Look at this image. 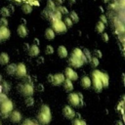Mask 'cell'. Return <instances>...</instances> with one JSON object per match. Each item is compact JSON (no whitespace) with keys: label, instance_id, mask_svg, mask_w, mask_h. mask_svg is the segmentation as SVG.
<instances>
[{"label":"cell","instance_id":"cell-1","mask_svg":"<svg viewBox=\"0 0 125 125\" xmlns=\"http://www.w3.org/2000/svg\"><path fill=\"white\" fill-rule=\"evenodd\" d=\"M37 121L39 124L42 125H47L51 122L52 119V114H51V109L49 107V105L47 104H42L40 111L37 114Z\"/></svg>","mask_w":125,"mask_h":125},{"label":"cell","instance_id":"cell-2","mask_svg":"<svg viewBox=\"0 0 125 125\" xmlns=\"http://www.w3.org/2000/svg\"><path fill=\"white\" fill-rule=\"evenodd\" d=\"M14 109V104L13 102L10 99H7L5 102L0 104V115L2 118H8L10 113Z\"/></svg>","mask_w":125,"mask_h":125},{"label":"cell","instance_id":"cell-3","mask_svg":"<svg viewBox=\"0 0 125 125\" xmlns=\"http://www.w3.org/2000/svg\"><path fill=\"white\" fill-rule=\"evenodd\" d=\"M18 89H19V92L24 97H32V95L34 93V88H33L32 83L20 84Z\"/></svg>","mask_w":125,"mask_h":125},{"label":"cell","instance_id":"cell-4","mask_svg":"<svg viewBox=\"0 0 125 125\" xmlns=\"http://www.w3.org/2000/svg\"><path fill=\"white\" fill-rule=\"evenodd\" d=\"M99 70L98 69H95L92 71V80H91V83L93 85V88L96 92H101L103 90V84H102V81L99 77Z\"/></svg>","mask_w":125,"mask_h":125},{"label":"cell","instance_id":"cell-5","mask_svg":"<svg viewBox=\"0 0 125 125\" xmlns=\"http://www.w3.org/2000/svg\"><path fill=\"white\" fill-rule=\"evenodd\" d=\"M52 29L54 30L55 33L56 32L57 33H64V32H66L67 28L62 20L52 19Z\"/></svg>","mask_w":125,"mask_h":125},{"label":"cell","instance_id":"cell-6","mask_svg":"<svg viewBox=\"0 0 125 125\" xmlns=\"http://www.w3.org/2000/svg\"><path fill=\"white\" fill-rule=\"evenodd\" d=\"M64 77L70 81H76L78 79V74L76 73L75 70H73V68H71L70 66H67L64 69Z\"/></svg>","mask_w":125,"mask_h":125},{"label":"cell","instance_id":"cell-7","mask_svg":"<svg viewBox=\"0 0 125 125\" xmlns=\"http://www.w3.org/2000/svg\"><path fill=\"white\" fill-rule=\"evenodd\" d=\"M68 104L71 106H79L80 104V98L78 96V93H70L67 96Z\"/></svg>","mask_w":125,"mask_h":125},{"label":"cell","instance_id":"cell-8","mask_svg":"<svg viewBox=\"0 0 125 125\" xmlns=\"http://www.w3.org/2000/svg\"><path fill=\"white\" fill-rule=\"evenodd\" d=\"M68 63L70 64V67L71 68L72 67L78 68V67H81L84 64V62H83V61L81 59H79V58H77V57H75L73 55H71L70 58L68 59Z\"/></svg>","mask_w":125,"mask_h":125},{"label":"cell","instance_id":"cell-9","mask_svg":"<svg viewBox=\"0 0 125 125\" xmlns=\"http://www.w3.org/2000/svg\"><path fill=\"white\" fill-rule=\"evenodd\" d=\"M75 111L74 109L70 106V105H65L62 108V115L66 118V119H73L75 116Z\"/></svg>","mask_w":125,"mask_h":125},{"label":"cell","instance_id":"cell-10","mask_svg":"<svg viewBox=\"0 0 125 125\" xmlns=\"http://www.w3.org/2000/svg\"><path fill=\"white\" fill-rule=\"evenodd\" d=\"M65 77L62 73H56V74H53L52 76V81H51V84H53L54 86H59L61 84H62V82L64 81Z\"/></svg>","mask_w":125,"mask_h":125},{"label":"cell","instance_id":"cell-11","mask_svg":"<svg viewBox=\"0 0 125 125\" xmlns=\"http://www.w3.org/2000/svg\"><path fill=\"white\" fill-rule=\"evenodd\" d=\"M9 118H10V120H11L13 123H19V122H21V120L22 119V115H21V113L19 110H13V111L10 113Z\"/></svg>","mask_w":125,"mask_h":125},{"label":"cell","instance_id":"cell-12","mask_svg":"<svg viewBox=\"0 0 125 125\" xmlns=\"http://www.w3.org/2000/svg\"><path fill=\"white\" fill-rule=\"evenodd\" d=\"M26 73H27V70H26V66H25L24 63L20 62L19 64H17V71H16V74H17L19 77H25V76H26Z\"/></svg>","mask_w":125,"mask_h":125},{"label":"cell","instance_id":"cell-13","mask_svg":"<svg viewBox=\"0 0 125 125\" xmlns=\"http://www.w3.org/2000/svg\"><path fill=\"white\" fill-rule=\"evenodd\" d=\"M99 77L102 81V84H103V88H107L108 87V82H109V77L108 75L105 73V72H103L101 70H99Z\"/></svg>","mask_w":125,"mask_h":125},{"label":"cell","instance_id":"cell-14","mask_svg":"<svg viewBox=\"0 0 125 125\" xmlns=\"http://www.w3.org/2000/svg\"><path fill=\"white\" fill-rule=\"evenodd\" d=\"M11 36V31L8 27H0V41L8 40Z\"/></svg>","mask_w":125,"mask_h":125},{"label":"cell","instance_id":"cell-15","mask_svg":"<svg viewBox=\"0 0 125 125\" xmlns=\"http://www.w3.org/2000/svg\"><path fill=\"white\" fill-rule=\"evenodd\" d=\"M17 33H18V35H19L20 37L24 38V37H26V36H27L28 31H27V28L25 27V25L20 24V25H19V27H18V29H17Z\"/></svg>","mask_w":125,"mask_h":125},{"label":"cell","instance_id":"cell-16","mask_svg":"<svg viewBox=\"0 0 125 125\" xmlns=\"http://www.w3.org/2000/svg\"><path fill=\"white\" fill-rule=\"evenodd\" d=\"M39 53H40V50H39V47L38 46H36L34 44H32L31 46H29V48H28V54H29L30 57H37L39 55Z\"/></svg>","mask_w":125,"mask_h":125},{"label":"cell","instance_id":"cell-17","mask_svg":"<svg viewBox=\"0 0 125 125\" xmlns=\"http://www.w3.org/2000/svg\"><path fill=\"white\" fill-rule=\"evenodd\" d=\"M71 55H73V56H75V57H77V58H79V59H81L82 61H83V62L84 63H88V61L86 60V58L84 57V55H83V53H82V50L81 49H79V48H75L74 50H73V52H72V54Z\"/></svg>","mask_w":125,"mask_h":125},{"label":"cell","instance_id":"cell-18","mask_svg":"<svg viewBox=\"0 0 125 125\" xmlns=\"http://www.w3.org/2000/svg\"><path fill=\"white\" fill-rule=\"evenodd\" d=\"M62 84H63V89H64L65 92H68V93L72 92V90H73V84H72V81H70V80H68V79L65 78L64 81L62 82Z\"/></svg>","mask_w":125,"mask_h":125},{"label":"cell","instance_id":"cell-19","mask_svg":"<svg viewBox=\"0 0 125 125\" xmlns=\"http://www.w3.org/2000/svg\"><path fill=\"white\" fill-rule=\"evenodd\" d=\"M16 71H17V64L12 62V63H9L6 67V72L9 74V75H15L16 74Z\"/></svg>","mask_w":125,"mask_h":125},{"label":"cell","instance_id":"cell-20","mask_svg":"<svg viewBox=\"0 0 125 125\" xmlns=\"http://www.w3.org/2000/svg\"><path fill=\"white\" fill-rule=\"evenodd\" d=\"M81 86H82L84 89H89V88L92 86L91 79H90L88 76H83V77L81 78Z\"/></svg>","mask_w":125,"mask_h":125},{"label":"cell","instance_id":"cell-21","mask_svg":"<svg viewBox=\"0 0 125 125\" xmlns=\"http://www.w3.org/2000/svg\"><path fill=\"white\" fill-rule=\"evenodd\" d=\"M9 61H10V57L7 53H5V52L0 53V64L6 65V64H8Z\"/></svg>","mask_w":125,"mask_h":125},{"label":"cell","instance_id":"cell-22","mask_svg":"<svg viewBox=\"0 0 125 125\" xmlns=\"http://www.w3.org/2000/svg\"><path fill=\"white\" fill-rule=\"evenodd\" d=\"M58 55H59V57H60L61 59H64V58H66L67 55H68L66 48H65L64 46H62V45L60 46V47L58 48Z\"/></svg>","mask_w":125,"mask_h":125},{"label":"cell","instance_id":"cell-23","mask_svg":"<svg viewBox=\"0 0 125 125\" xmlns=\"http://www.w3.org/2000/svg\"><path fill=\"white\" fill-rule=\"evenodd\" d=\"M44 36H45V38H46L47 40L51 41V40H53V39L55 38V32H54V30H53L52 28H47V29L45 30Z\"/></svg>","mask_w":125,"mask_h":125},{"label":"cell","instance_id":"cell-24","mask_svg":"<svg viewBox=\"0 0 125 125\" xmlns=\"http://www.w3.org/2000/svg\"><path fill=\"white\" fill-rule=\"evenodd\" d=\"M46 10L50 13H54L56 11V5L54 3L53 0H48L47 1V5H46Z\"/></svg>","mask_w":125,"mask_h":125},{"label":"cell","instance_id":"cell-25","mask_svg":"<svg viewBox=\"0 0 125 125\" xmlns=\"http://www.w3.org/2000/svg\"><path fill=\"white\" fill-rule=\"evenodd\" d=\"M104 27H105V26H104V24L99 21L97 22V24H96V31H97L98 33L102 34V33L104 31Z\"/></svg>","mask_w":125,"mask_h":125},{"label":"cell","instance_id":"cell-26","mask_svg":"<svg viewBox=\"0 0 125 125\" xmlns=\"http://www.w3.org/2000/svg\"><path fill=\"white\" fill-rule=\"evenodd\" d=\"M21 11L24 14H30L32 12V7L29 4H24V5L21 6Z\"/></svg>","mask_w":125,"mask_h":125},{"label":"cell","instance_id":"cell-27","mask_svg":"<svg viewBox=\"0 0 125 125\" xmlns=\"http://www.w3.org/2000/svg\"><path fill=\"white\" fill-rule=\"evenodd\" d=\"M69 18H70V20L72 21V22H78L79 21V17H78V15L76 14V12L75 11H71L70 12V14H69Z\"/></svg>","mask_w":125,"mask_h":125},{"label":"cell","instance_id":"cell-28","mask_svg":"<svg viewBox=\"0 0 125 125\" xmlns=\"http://www.w3.org/2000/svg\"><path fill=\"white\" fill-rule=\"evenodd\" d=\"M124 25H123V23H120V22H118V23H116V33L117 34H122V33H124Z\"/></svg>","mask_w":125,"mask_h":125},{"label":"cell","instance_id":"cell-29","mask_svg":"<svg viewBox=\"0 0 125 125\" xmlns=\"http://www.w3.org/2000/svg\"><path fill=\"white\" fill-rule=\"evenodd\" d=\"M82 53H83V55H84V57L86 58V60L88 61V62L91 61V59H92V54L90 53V51L88 50V49H84V50H82Z\"/></svg>","mask_w":125,"mask_h":125},{"label":"cell","instance_id":"cell-30","mask_svg":"<svg viewBox=\"0 0 125 125\" xmlns=\"http://www.w3.org/2000/svg\"><path fill=\"white\" fill-rule=\"evenodd\" d=\"M24 104L26 106H32L34 104V99L33 97H26L25 98V101H24Z\"/></svg>","mask_w":125,"mask_h":125},{"label":"cell","instance_id":"cell-31","mask_svg":"<svg viewBox=\"0 0 125 125\" xmlns=\"http://www.w3.org/2000/svg\"><path fill=\"white\" fill-rule=\"evenodd\" d=\"M1 87H2V92L5 93V94L10 91V84H9L8 82H6V81H3Z\"/></svg>","mask_w":125,"mask_h":125},{"label":"cell","instance_id":"cell-32","mask_svg":"<svg viewBox=\"0 0 125 125\" xmlns=\"http://www.w3.org/2000/svg\"><path fill=\"white\" fill-rule=\"evenodd\" d=\"M0 14H1L2 18H7V17H9V16L11 15V14H10V12L8 11L7 7H3V8L0 10Z\"/></svg>","mask_w":125,"mask_h":125},{"label":"cell","instance_id":"cell-33","mask_svg":"<svg viewBox=\"0 0 125 125\" xmlns=\"http://www.w3.org/2000/svg\"><path fill=\"white\" fill-rule=\"evenodd\" d=\"M89 62H90V64H91V66L93 68H96L99 65V59H97L95 57H92V59H91V61Z\"/></svg>","mask_w":125,"mask_h":125},{"label":"cell","instance_id":"cell-34","mask_svg":"<svg viewBox=\"0 0 125 125\" xmlns=\"http://www.w3.org/2000/svg\"><path fill=\"white\" fill-rule=\"evenodd\" d=\"M41 16H42V18H43L44 20H49V19H51L52 13L48 12V11L45 9V10H43V11H42V13H41Z\"/></svg>","mask_w":125,"mask_h":125},{"label":"cell","instance_id":"cell-35","mask_svg":"<svg viewBox=\"0 0 125 125\" xmlns=\"http://www.w3.org/2000/svg\"><path fill=\"white\" fill-rule=\"evenodd\" d=\"M21 125H40V124H39L38 122L34 121V120H31V119H25Z\"/></svg>","mask_w":125,"mask_h":125},{"label":"cell","instance_id":"cell-36","mask_svg":"<svg viewBox=\"0 0 125 125\" xmlns=\"http://www.w3.org/2000/svg\"><path fill=\"white\" fill-rule=\"evenodd\" d=\"M92 57H95L97 59H101L103 57V54H102V51L99 50V49H95L94 52H93V56Z\"/></svg>","mask_w":125,"mask_h":125},{"label":"cell","instance_id":"cell-37","mask_svg":"<svg viewBox=\"0 0 125 125\" xmlns=\"http://www.w3.org/2000/svg\"><path fill=\"white\" fill-rule=\"evenodd\" d=\"M63 23L65 24L66 28H67V27H71V26H72V24H73V22H72V21L70 20V18H69V17H66V18L64 19Z\"/></svg>","mask_w":125,"mask_h":125},{"label":"cell","instance_id":"cell-38","mask_svg":"<svg viewBox=\"0 0 125 125\" xmlns=\"http://www.w3.org/2000/svg\"><path fill=\"white\" fill-rule=\"evenodd\" d=\"M45 54L46 55H52L53 53H54V48L51 46V45H47L46 47H45Z\"/></svg>","mask_w":125,"mask_h":125},{"label":"cell","instance_id":"cell-39","mask_svg":"<svg viewBox=\"0 0 125 125\" xmlns=\"http://www.w3.org/2000/svg\"><path fill=\"white\" fill-rule=\"evenodd\" d=\"M61 14H62V15H67L68 14V10L66 9V7H63V6H60L58 9H57Z\"/></svg>","mask_w":125,"mask_h":125},{"label":"cell","instance_id":"cell-40","mask_svg":"<svg viewBox=\"0 0 125 125\" xmlns=\"http://www.w3.org/2000/svg\"><path fill=\"white\" fill-rule=\"evenodd\" d=\"M8 26V20L6 18L0 19V27H7Z\"/></svg>","mask_w":125,"mask_h":125},{"label":"cell","instance_id":"cell-41","mask_svg":"<svg viewBox=\"0 0 125 125\" xmlns=\"http://www.w3.org/2000/svg\"><path fill=\"white\" fill-rule=\"evenodd\" d=\"M73 125H87V123L84 120H82V119L76 118V119L73 120Z\"/></svg>","mask_w":125,"mask_h":125},{"label":"cell","instance_id":"cell-42","mask_svg":"<svg viewBox=\"0 0 125 125\" xmlns=\"http://www.w3.org/2000/svg\"><path fill=\"white\" fill-rule=\"evenodd\" d=\"M7 99H8V97H7V95L5 93H3V92L0 93V104L3 103V102H5Z\"/></svg>","mask_w":125,"mask_h":125},{"label":"cell","instance_id":"cell-43","mask_svg":"<svg viewBox=\"0 0 125 125\" xmlns=\"http://www.w3.org/2000/svg\"><path fill=\"white\" fill-rule=\"evenodd\" d=\"M102 39H103V41H104V42H108V40H109L108 34L105 33V32H103V33H102Z\"/></svg>","mask_w":125,"mask_h":125},{"label":"cell","instance_id":"cell-44","mask_svg":"<svg viewBox=\"0 0 125 125\" xmlns=\"http://www.w3.org/2000/svg\"><path fill=\"white\" fill-rule=\"evenodd\" d=\"M36 90H37L38 92H43V91H44V86H43V84L38 83V84L36 85Z\"/></svg>","mask_w":125,"mask_h":125},{"label":"cell","instance_id":"cell-45","mask_svg":"<svg viewBox=\"0 0 125 125\" xmlns=\"http://www.w3.org/2000/svg\"><path fill=\"white\" fill-rule=\"evenodd\" d=\"M100 21L101 22H103L104 25L107 23V20H106V18H105V16H104V15H102L101 17H100Z\"/></svg>","mask_w":125,"mask_h":125},{"label":"cell","instance_id":"cell-46","mask_svg":"<svg viewBox=\"0 0 125 125\" xmlns=\"http://www.w3.org/2000/svg\"><path fill=\"white\" fill-rule=\"evenodd\" d=\"M7 9H8V11L10 12V14H13L14 12H15V7L12 5V4H10V5H8V7H7Z\"/></svg>","mask_w":125,"mask_h":125},{"label":"cell","instance_id":"cell-47","mask_svg":"<svg viewBox=\"0 0 125 125\" xmlns=\"http://www.w3.org/2000/svg\"><path fill=\"white\" fill-rule=\"evenodd\" d=\"M29 5H30L31 7H32V6H39V2H38L37 0H32Z\"/></svg>","mask_w":125,"mask_h":125},{"label":"cell","instance_id":"cell-48","mask_svg":"<svg viewBox=\"0 0 125 125\" xmlns=\"http://www.w3.org/2000/svg\"><path fill=\"white\" fill-rule=\"evenodd\" d=\"M43 62H44V59H43V57H39L38 59H37V63L39 64H41V63H43Z\"/></svg>","mask_w":125,"mask_h":125},{"label":"cell","instance_id":"cell-49","mask_svg":"<svg viewBox=\"0 0 125 125\" xmlns=\"http://www.w3.org/2000/svg\"><path fill=\"white\" fill-rule=\"evenodd\" d=\"M114 125H124V123H123V121H121V120H116V121L114 122Z\"/></svg>","mask_w":125,"mask_h":125},{"label":"cell","instance_id":"cell-50","mask_svg":"<svg viewBox=\"0 0 125 125\" xmlns=\"http://www.w3.org/2000/svg\"><path fill=\"white\" fill-rule=\"evenodd\" d=\"M52 76H53V74H49L48 76H47V80L51 83V81H52Z\"/></svg>","mask_w":125,"mask_h":125},{"label":"cell","instance_id":"cell-51","mask_svg":"<svg viewBox=\"0 0 125 125\" xmlns=\"http://www.w3.org/2000/svg\"><path fill=\"white\" fill-rule=\"evenodd\" d=\"M63 1H64V0H55V2H54V3H58V4H60V5H61V4H62V2H63Z\"/></svg>","mask_w":125,"mask_h":125},{"label":"cell","instance_id":"cell-52","mask_svg":"<svg viewBox=\"0 0 125 125\" xmlns=\"http://www.w3.org/2000/svg\"><path fill=\"white\" fill-rule=\"evenodd\" d=\"M21 22L22 25H25V24H26V21H25L24 19H21Z\"/></svg>","mask_w":125,"mask_h":125},{"label":"cell","instance_id":"cell-53","mask_svg":"<svg viewBox=\"0 0 125 125\" xmlns=\"http://www.w3.org/2000/svg\"><path fill=\"white\" fill-rule=\"evenodd\" d=\"M34 42H35V44H34V45H36V46H39L40 42L38 41V39H37V38H35V39H34Z\"/></svg>","mask_w":125,"mask_h":125},{"label":"cell","instance_id":"cell-54","mask_svg":"<svg viewBox=\"0 0 125 125\" xmlns=\"http://www.w3.org/2000/svg\"><path fill=\"white\" fill-rule=\"evenodd\" d=\"M23 48L28 51V48H29V47H28V44H27V43H24V44H23Z\"/></svg>","mask_w":125,"mask_h":125},{"label":"cell","instance_id":"cell-55","mask_svg":"<svg viewBox=\"0 0 125 125\" xmlns=\"http://www.w3.org/2000/svg\"><path fill=\"white\" fill-rule=\"evenodd\" d=\"M75 2H76L75 0H68V4H69V5H73Z\"/></svg>","mask_w":125,"mask_h":125},{"label":"cell","instance_id":"cell-56","mask_svg":"<svg viewBox=\"0 0 125 125\" xmlns=\"http://www.w3.org/2000/svg\"><path fill=\"white\" fill-rule=\"evenodd\" d=\"M121 7H124V0H121Z\"/></svg>","mask_w":125,"mask_h":125},{"label":"cell","instance_id":"cell-57","mask_svg":"<svg viewBox=\"0 0 125 125\" xmlns=\"http://www.w3.org/2000/svg\"><path fill=\"white\" fill-rule=\"evenodd\" d=\"M103 1H104V3H108V2H109V0H103Z\"/></svg>","mask_w":125,"mask_h":125},{"label":"cell","instance_id":"cell-58","mask_svg":"<svg viewBox=\"0 0 125 125\" xmlns=\"http://www.w3.org/2000/svg\"><path fill=\"white\" fill-rule=\"evenodd\" d=\"M1 78H2V77H1V75H0V80H1Z\"/></svg>","mask_w":125,"mask_h":125},{"label":"cell","instance_id":"cell-59","mask_svg":"<svg viewBox=\"0 0 125 125\" xmlns=\"http://www.w3.org/2000/svg\"><path fill=\"white\" fill-rule=\"evenodd\" d=\"M0 125H2V123H1V121H0Z\"/></svg>","mask_w":125,"mask_h":125}]
</instances>
